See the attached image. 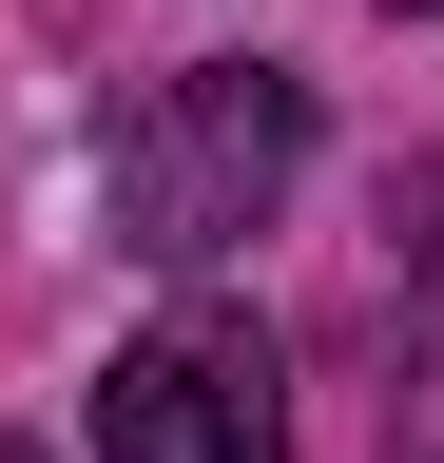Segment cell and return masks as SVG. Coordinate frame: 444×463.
I'll return each instance as SVG.
<instances>
[{
	"mask_svg": "<svg viewBox=\"0 0 444 463\" xmlns=\"http://www.w3.org/2000/svg\"><path fill=\"white\" fill-rule=\"evenodd\" d=\"M309 174V78L270 58H194L117 116V251L136 270H213L232 232H270V194Z\"/></svg>",
	"mask_w": 444,
	"mask_h": 463,
	"instance_id": "cell-1",
	"label": "cell"
},
{
	"mask_svg": "<svg viewBox=\"0 0 444 463\" xmlns=\"http://www.w3.org/2000/svg\"><path fill=\"white\" fill-rule=\"evenodd\" d=\"M97 463H290V367L251 309H175L97 367Z\"/></svg>",
	"mask_w": 444,
	"mask_h": 463,
	"instance_id": "cell-2",
	"label": "cell"
},
{
	"mask_svg": "<svg viewBox=\"0 0 444 463\" xmlns=\"http://www.w3.org/2000/svg\"><path fill=\"white\" fill-rule=\"evenodd\" d=\"M386 463H444V386H425V405H406V425H386Z\"/></svg>",
	"mask_w": 444,
	"mask_h": 463,
	"instance_id": "cell-3",
	"label": "cell"
},
{
	"mask_svg": "<svg viewBox=\"0 0 444 463\" xmlns=\"http://www.w3.org/2000/svg\"><path fill=\"white\" fill-rule=\"evenodd\" d=\"M386 20H444V0H386Z\"/></svg>",
	"mask_w": 444,
	"mask_h": 463,
	"instance_id": "cell-4",
	"label": "cell"
},
{
	"mask_svg": "<svg viewBox=\"0 0 444 463\" xmlns=\"http://www.w3.org/2000/svg\"><path fill=\"white\" fill-rule=\"evenodd\" d=\"M0 463H39V444H0Z\"/></svg>",
	"mask_w": 444,
	"mask_h": 463,
	"instance_id": "cell-5",
	"label": "cell"
}]
</instances>
